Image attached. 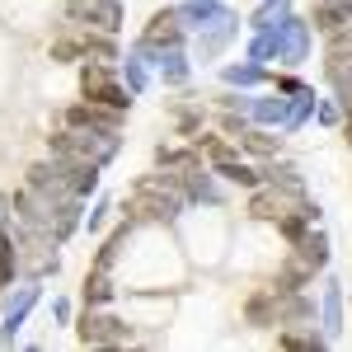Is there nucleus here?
Listing matches in <instances>:
<instances>
[{
    "label": "nucleus",
    "mask_w": 352,
    "mask_h": 352,
    "mask_svg": "<svg viewBox=\"0 0 352 352\" xmlns=\"http://www.w3.org/2000/svg\"><path fill=\"white\" fill-rule=\"evenodd\" d=\"M118 151V132H94V127H71L52 136V155L71 164H104Z\"/></svg>",
    "instance_id": "nucleus-1"
},
{
    "label": "nucleus",
    "mask_w": 352,
    "mask_h": 352,
    "mask_svg": "<svg viewBox=\"0 0 352 352\" xmlns=\"http://www.w3.org/2000/svg\"><path fill=\"white\" fill-rule=\"evenodd\" d=\"M192 146L207 151V160L217 164V174H226L230 184H240V188H258V169H249V164L235 155L230 141H221V136H192Z\"/></svg>",
    "instance_id": "nucleus-2"
},
{
    "label": "nucleus",
    "mask_w": 352,
    "mask_h": 352,
    "mask_svg": "<svg viewBox=\"0 0 352 352\" xmlns=\"http://www.w3.org/2000/svg\"><path fill=\"white\" fill-rule=\"evenodd\" d=\"M292 212H310L315 217V207L300 197V188L272 184V188H258L249 197V217H258V221H282V217H292Z\"/></svg>",
    "instance_id": "nucleus-3"
},
{
    "label": "nucleus",
    "mask_w": 352,
    "mask_h": 352,
    "mask_svg": "<svg viewBox=\"0 0 352 352\" xmlns=\"http://www.w3.org/2000/svg\"><path fill=\"white\" fill-rule=\"evenodd\" d=\"M127 230L132 226H122L118 235H113L104 249H99V258H94V268H89V277H85V300L89 305H104V300L113 296V282H109V272H113V258H118V249L127 244Z\"/></svg>",
    "instance_id": "nucleus-4"
},
{
    "label": "nucleus",
    "mask_w": 352,
    "mask_h": 352,
    "mask_svg": "<svg viewBox=\"0 0 352 352\" xmlns=\"http://www.w3.org/2000/svg\"><path fill=\"white\" fill-rule=\"evenodd\" d=\"M80 89H85V99H99V104H109V109H127V104H132V99H127V89L113 80L109 61H85Z\"/></svg>",
    "instance_id": "nucleus-5"
},
{
    "label": "nucleus",
    "mask_w": 352,
    "mask_h": 352,
    "mask_svg": "<svg viewBox=\"0 0 352 352\" xmlns=\"http://www.w3.org/2000/svg\"><path fill=\"white\" fill-rule=\"evenodd\" d=\"M66 127H94V132H118L122 127V109H109L99 99H85L76 109H66Z\"/></svg>",
    "instance_id": "nucleus-6"
},
{
    "label": "nucleus",
    "mask_w": 352,
    "mask_h": 352,
    "mask_svg": "<svg viewBox=\"0 0 352 352\" xmlns=\"http://www.w3.org/2000/svg\"><path fill=\"white\" fill-rule=\"evenodd\" d=\"M132 329L113 315H85L80 320V343H127Z\"/></svg>",
    "instance_id": "nucleus-7"
},
{
    "label": "nucleus",
    "mask_w": 352,
    "mask_h": 352,
    "mask_svg": "<svg viewBox=\"0 0 352 352\" xmlns=\"http://www.w3.org/2000/svg\"><path fill=\"white\" fill-rule=\"evenodd\" d=\"M179 38H184V24H179V14H155L151 24H146V38H141V52H155V47H179Z\"/></svg>",
    "instance_id": "nucleus-8"
},
{
    "label": "nucleus",
    "mask_w": 352,
    "mask_h": 352,
    "mask_svg": "<svg viewBox=\"0 0 352 352\" xmlns=\"http://www.w3.org/2000/svg\"><path fill=\"white\" fill-rule=\"evenodd\" d=\"M71 19H89L94 28L113 33V28L122 24V5L118 0H80V5H71Z\"/></svg>",
    "instance_id": "nucleus-9"
},
{
    "label": "nucleus",
    "mask_w": 352,
    "mask_h": 352,
    "mask_svg": "<svg viewBox=\"0 0 352 352\" xmlns=\"http://www.w3.org/2000/svg\"><path fill=\"white\" fill-rule=\"evenodd\" d=\"M277 287H272V292H254V296H249V305H244V320H249V324L254 329H272L277 324Z\"/></svg>",
    "instance_id": "nucleus-10"
},
{
    "label": "nucleus",
    "mask_w": 352,
    "mask_h": 352,
    "mask_svg": "<svg viewBox=\"0 0 352 352\" xmlns=\"http://www.w3.org/2000/svg\"><path fill=\"white\" fill-rule=\"evenodd\" d=\"M179 19L212 28V24H226V19H230V10H226V5H217V0H188V5L179 10Z\"/></svg>",
    "instance_id": "nucleus-11"
},
{
    "label": "nucleus",
    "mask_w": 352,
    "mask_h": 352,
    "mask_svg": "<svg viewBox=\"0 0 352 352\" xmlns=\"http://www.w3.org/2000/svg\"><path fill=\"white\" fill-rule=\"evenodd\" d=\"M315 272H320L315 263H305L300 254H292V258L282 263V272H277V292H300V287H305Z\"/></svg>",
    "instance_id": "nucleus-12"
},
{
    "label": "nucleus",
    "mask_w": 352,
    "mask_h": 352,
    "mask_svg": "<svg viewBox=\"0 0 352 352\" xmlns=\"http://www.w3.org/2000/svg\"><path fill=\"white\" fill-rule=\"evenodd\" d=\"M277 52H287L292 61H300V56H305V24H300V19L277 24Z\"/></svg>",
    "instance_id": "nucleus-13"
},
{
    "label": "nucleus",
    "mask_w": 352,
    "mask_h": 352,
    "mask_svg": "<svg viewBox=\"0 0 352 352\" xmlns=\"http://www.w3.org/2000/svg\"><path fill=\"white\" fill-rule=\"evenodd\" d=\"M19 272V240L10 230H0V287H10Z\"/></svg>",
    "instance_id": "nucleus-14"
},
{
    "label": "nucleus",
    "mask_w": 352,
    "mask_h": 352,
    "mask_svg": "<svg viewBox=\"0 0 352 352\" xmlns=\"http://www.w3.org/2000/svg\"><path fill=\"white\" fill-rule=\"evenodd\" d=\"M80 47H85L89 56H99V61H113V56H118V47H113V38L104 33V28H99V33H85Z\"/></svg>",
    "instance_id": "nucleus-15"
},
{
    "label": "nucleus",
    "mask_w": 352,
    "mask_h": 352,
    "mask_svg": "<svg viewBox=\"0 0 352 352\" xmlns=\"http://www.w3.org/2000/svg\"><path fill=\"white\" fill-rule=\"evenodd\" d=\"M282 348H296V352H320V348H324V338H320V333H292V329H287V333H282Z\"/></svg>",
    "instance_id": "nucleus-16"
},
{
    "label": "nucleus",
    "mask_w": 352,
    "mask_h": 352,
    "mask_svg": "<svg viewBox=\"0 0 352 352\" xmlns=\"http://www.w3.org/2000/svg\"><path fill=\"white\" fill-rule=\"evenodd\" d=\"M240 146H244V151H254V155H277V141H272L268 132H244Z\"/></svg>",
    "instance_id": "nucleus-17"
},
{
    "label": "nucleus",
    "mask_w": 352,
    "mask_h": 352,
    "mask_svg": "<svg viewBox=\"0 0 352 352\" xmlns=\"http://www.w3.org/2000/svg\"><path fill=\"white\" fill-rule=\"evenodd\" d=\"M277 14H287V0H263V10L254 14V28H277L272 24Z\"/></svg>",
    "instance_id": "nucleus-18"
},
{
    "label": "nucleus",
    "mask_w": 352,
    "mask_h": 352,
    "mask_svg": "<svg viewBox=\"0 0 352 352\" xmlns=\"http://www.w3.org/2000/svg\"><path fill=\"white\" fill-rule=\"evenodd\" d=\"M226 38H230V24H217V33H207V38H202V56L221 52V47H226Z\"/></svg>",
    "instance_id": "nucleus-19"
},
{
    "label": "nucleus",
    "mask_w": 352,
    "mask_h": 352,
    "mask_svg": "<svg viewBox=\"0 0 352 352\" xmlns=\"http://www.w3.org/2000/svg\"><path fill=\"white\" fill-rule=\"evenodd\" d=\"M324 329L338 333V287H329V296H324Z\"/></svg>",
    "instance_id": "nucleus-20"
},
{
    "label": "nucleus",
    "mask_w": 352,
    "mask_h": 352,
    "mask_svg": "<svg viewBox=\"0 0 352 352\" xmlns=\"http://www.w3.org/2000/svg\"><path fill=\"white\" fill-rule=\"evenodd\" d=\"M226 80H230V85H254V80H258V66H230Z\"/></svg>",
    "instance_id": "nucleus-21"
},
{
    "label": "nucleus",
    "mask_w": 352,
    "mask_h": 352,
    "mask_svg": "<svg viewBox=\"0 0 352 352\" xmlns=\"http://www.w3.org/2000/svg\"><path fill=\"white\" fill-rule=\"evenodd\" d=\"M254 113H258V118H263V122H277V118H282V113H287V104H282V99H277V104H272V99H268V104H258V109H254Z\"/></svg>",
    "instance_id": "nucleus-22"
},
{
    "label": "nucleus",
    "mask_w": 352,
    "mask_h": 352,
    "mask_svg": "<svg viewBox=\"0 0 352 352\" xmlns=\"http://www.w3.org/2000/svg\"><path fill=\"white\" fill-rule=\"evenodd\" d=\"M184 76H188V66H184L179 56H169V66H164V80H169V85H179Z\"/></svg>",
    "instance_id": "nucleus-23"
},
{
    "label": "nucleus",
    "mask_w": 352,
    "mask_h": 352,
    "mask_svg": "<svg viewBox=\"0 0 352 352\" xmlns=\"http://www.w3.org/2000/svg\"><path fill=\"white\" fill-rule=\"evenodd\" d=\"M146 85V76H141V66L136 61H127V89H141Z\"/></svg>",
    "instance_id": "nucleus-24"
},
{
    "label": "nucleus",
    "mask_w": 352,
    "mask_h": 352,
    "mask_svg": "<svg viewBox=\"0 0 352 352\" xmlns=\"http://www.w3.org/2000/svg\"><path fill=\"white\" fill-rule=\"evenodd\" d=\"M0 217H5V197H0Z\"/></svg>",
    "instance_id": "nucleus-25"
},
{
    "label": "nucleus",
    "mask_w": 352,
    "mask_h": 352,
    "mask_svg": "<svg viewBox=\"0 0 352 352\" xmlns=\"http://www.w3.org/2000/svg\"><path fill=\"white\" fill-rule=\"evenodd\" d=\"M66 5H80V0H66Z\"/></svg>",
    "instance_id": "nucleus-26"
}]
</instances>
